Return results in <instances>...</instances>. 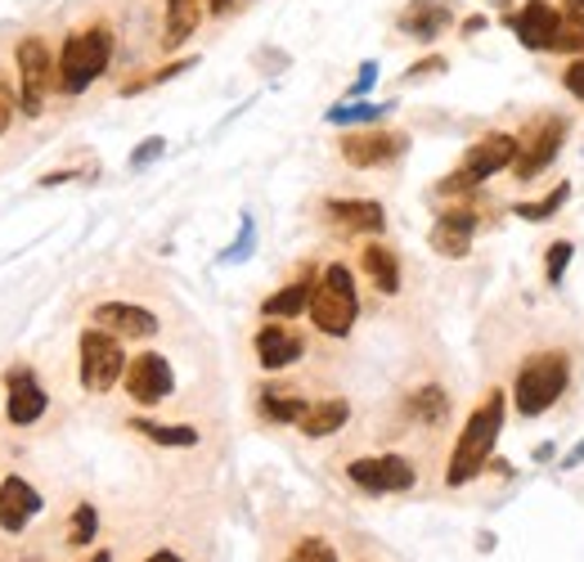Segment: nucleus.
Segmentation results:
<instances>
[{
  "instance_id": "obj_32",
  "label": "nucleus",
  "mask_w": 584,
  "mask_h": 562,
  "mask_svg": "<svg viewBox=\"0 0 584 562\" xmlns=\"http://www.w3.org/2000/svg\"><path fill=\"white\" fill-rule=\"evenodd\" d=\"M189 68H194V59H176V63H167V68H154L149 77H136V81H127V86H122V95H140V90H149V86H158V81H171V77L189 72Z\"/></svg>"
},
{
  "instance_id": "obj_6",
  "label": "nucleus",
  "mask_w": 584,
  "mask_h": 562,
  "mask_svg": "<svg viewBox=\"0 0 584 562\" xmlns=\"http://www.w3.org/2000/svg\"><path fill=\"white\" fill-rule=\"evenodd\" d=\"M127 352H122V337L90 324L81 333V387L86 392H108L117 378L127 374Z\"/></svg>"
},
{
  "instance_id": "obj_41",
  "label": "nucleus",
  "mask_w": 584,
  "mask_h": 562,
  "mask_svg": "<svg viewBox=\"0 0 584 562\" xmlns=\"http://www.w3.org/2000/svg\"><path fill=\"white\" fill-rule=\"evenodd\" d=\"M145 562H185V558H180V553H171V549H158V553H149Z\"/></svg>"
},
{
  "instance_id": "obj_26",
  "label": "nucleus",
  "mask_w": 584,
  "mask_h": 562,
  "mask_svg": "<svg viewBox=\"0 0 584 562\" xmlns=\"http://www.w3.org/2000/svg\"><path fill=\"white\" fill-rule=\"evenodd\" d=\"M306 405H310V401H301L297 392H284V387H266V392H261V414H266L270 423H297Z\"/></svg>"
},
{
  "instance_id": "obj_11",
  "label": "nucleus",
  "mask_w": 584,
  "mask_h": 562,
  "mask_svg": "<svg viewBox=\"0 0 584 562\" xmlns=\"http://www.w3.org/2000/svg\"><path fill=\"white\" fill-rule=\"evenodd\" d=\"M557 23H562V10L557 0H526L517 14H508V28L513 37L531 50V55H544L553 50V37H557Z\"/></svg>"
},
{
  "instance_id": "obj_33",
  "label": "nucleus",
  "mask_w": 584,
  "mask_h": 562,
  "mask_svg": "<svg viewBox=\"0 0 584 562\" xmlns=\"http://www.w3.org/2000/svg\"><path fill=\"white\" fill-rule=\"evenodd\" d=\"M571 244L566 239H557V244H548V253H544V279L548 284H562V275H566V266H571Z\"/></svg>"
},
{
  "instance_id": "obj_30",
  "label": "nucleus",
  "mask_w": 584,
  "mask_h": 562,
  "mask_svg": "<svg viewBox=\"0 0 584 562\" xmlns=\"http://www.w3.org/2000/svg\"><path fill=\"white\" fill-rule=\"evenodd\" d=\"M95 531H99L95 504H77V513H72V522H68V544H90Z\"/></svg>"
},
{
  "instance_id": "obj_3",
  "label": "nucleus",
  "mask_w": 584,
  "mask_h": 562,
  "mask_svg": "<svg viewBox=\"0 0 584 562\" xmlns=\"http://www.w3.org/2000/svg\"><path fill=\"white\" fill-rule=\"evenodd\" d=\"M112 63V28L108 23H90L68 32L63 50H59V90L63 95H81L86 86H95Z\"/></svg>"
},
{
  "instance_id": "obj_12",
  "label": "nucleus",
  "mask_w": 584,
  "mask_h": 562,
  "mask_svg": "<svg viewBox=\"0 0 584 562\" xmlns=\"http://www.w3.org/2000/svg\"><path fill=\"white\" fill-rule=\"evenodd\" d=\"M513 162H517V136H508V131H491V136H482L473 149L463 154V176L473 180V185H482V180H491L495 171H513Z\"/></svg>"
},
{
  "instance_id": "obj_27",
  "label": "nucleus",
  "mask_w": 584,
  "mask_h": 562,
  "mask_svg": "<svg viewBox=\"0 0 584 562\" xmlns=\"http://www.w3.org/2000/svg\"><path fill=\"white\" fill-rule=\"evenodd\" d=\"M396 103H337V108H328L324 112V118L333 122V127H350V122H383L387 118V112H392Z\"/></svg>"
},
{
  "instance_id": "obj_29",
  "label": "nucleus",
  "mask_w": 584,
  "mask_h": 562,
  "mask_svg": "<svg viewBox=\"0 0 584 562\" xmlns=\"http://www.w3.org/2000/svg\"><path fill=\"white\" fill-rule=\"evenodd\" d=\"M553 50H557V55H571V59H580V55H584V19H571V14H562V23H557V37H553Z\"/></svg>"
},
{
  "instance_id": "obj_5",
  "label": "nucleus",
  "mask_w": 584,
  "mask_h": 562,
  "mask_svg": "<svg viewBox=\"0 0 584 562\" xmlns=\"http://www.w3.org/2000/svg\"><path fill=\"white\" fill-rule=\"evenodd\" d=\"M14 63H19V108H23V118H41L50 90H59V59L50 55V46L41 37H23Z\"/></svg>"
},
{
  "instance_id": "obj_37",
  "label": "nucleus",
  "mask_w": 584,
  "mask_h": 562,
  "mask_svg": "<svg viewBox=\"0 0 584 562\" xmlns=\"http://www.w3.org/2000/svg\"><path fill=\"white\" fill-rule=\"evenodd\" d=\"M432 72H445V59H441V55H432V59H423V63L409 68V77H432Z\"/></svg>"
},
{
  "instance_id": "obj_24",
  "label": "nucleus",
  "mask_w": 584,
  "mask_h": 562,
  "mask_svg": "<svg viewBox=\"0 0 584 562\" xmlns=\"http://www.w3.org/2000/svg\"><path fill=\"white\" fill-rule=\"evenodd\" d=\"M131 432H140L145 441L154 445H176V450H189L198 445V427H185V423H154V418H131Z\"/></svg>"
},
{
  "instance_id": "obj_42",
  "label": "nucleus",
  "mask_w": 584,
  "mask_h": 562,
  "mask_svg": "<svg viewBox=\"0 0 584 562\" xmlns=\"http://www.w3.org/2000/svg\"><path fill=\"white\" fill-rule=\"evenodd\" d=\"M575 464H584V441H580V445H575V450H571V455H566V460H562V469H575Z\"/></svg>"
},
{
  "instance_id": "obj_18",
  "label": "nucleus",
  "mask_w": 584,
  "mask_h": 562,
  "mask_svg": "<svg viewBox=\"0 0 584 562\" xmlns=\"http://www.w3.org/2000/svg\"><path fill=\"white\" fill-rule=\"evenodd\" d=\"M454 23V6L449 0H409V6L400 10L396 28L414 41H436L445 28Z\"/></svg>"
},
{
  "instance_id": "obj_9",
  "label": "nucleus",
  "mask_w": 584,
  "mask_h": 562,
  "mask_svg": "<svg viewBox=\"0 0 584 562\" xmlns=\"http://www.w3.org/2000/svg\"><path fill=\"white\" fill-rule=\"evenodd\" d=\"M405 149H409V136H405V131H383V127L350 131V136L342 140V158H346V167H360V171L387 167V162H396Z\"/></svg>"
},
{
  "instance_id": "obj_8",
  "label": "nucleus",
  "mask_w": 584,
  "mask_h": 562,
  "mask_svg": "<svg viewBox=\"0 0 584 562\" xmlns=\"http://www.w3.org/2000/svg\"><path fill=\"white\" fill-rule=\"evenodd\" d=\"M346 477L356 482L360 491H369V495H400V491H409V486L418 482V473H414V464H409L405 455H365V460H350V464H346Z\"/></svg>"
},
{
  "instance_id": "obj_22",
  "label": "nucleus",
  "mask_w": 584,
  "mask_h": 562,
  "mask_svg": "<svg viewBox=\"0 0 584 562\" xmlns=\"http://www.w3.org/2000/svg\"><path fill=\"white\" fill-rule=\"evenodd\" d=\"M360 266H365V275L374 279L378 293H387V297L400 293V257H396V248H387V244H365V248H360Z\"/></svg>"
},
{
  "instance_id": "obj_4",
  "label": "nucleus",
  "mask_w": 584,
  "mask_h": 562,
  "mask_svg": "<svg viewBox=\"0 0 584 562\" xmlns=\"http://www.w3.org/2000/svg\"><path fill=\"white\" fill-rule=\"evenodd\" d=\"M306 315L324 337H346L350 333V324H356V315H360V297H356V279H350V270L342 262L319 270Z\"/></svg>"
},
{
  "instance_id": "obj_17",
  "label": "nucleus",
  "mask_w": 584,
  "mask_h": 562,
  "mask_svg": "<svg viewBox=\"0 0 584 562\" xmlns=\"http://www.w3.org/2000/svg\"><path fill=\"white\" fill-rule=\"evenodd\" d=\"M90 319H95L99 328L117 333L122 343H127V337H154V333H158V315L145 310V306H131V302H103V306H95Z\"/></svg>"
},
{
  "instance_id": "obj_25",
  "label": "nucleus",
  "mask_w": 584,
  "mask_h": 562,
  "mask_svg": "<svg viewBox=\"0 0 584 562\" xmlns=\"http://www.w3.org/2000/svg\"><path fill=\"white\" fill-rule=\"evenodd\" d=\"M409 418H418V423H427V427H436V423H445V414H449V396H445V387H436V383H427V387H418L414 396H409Z\"/></svg>"
},
{
  "instance_id": "obj_23",
  "label": "nucleus",
  "mask_w": 584,
  "mask_h": 562,
  "mask_svg": "<svg viewBox=\"0 0 584 562\" xmlns=\"http://www.w3.org/2000/svg\"><path fill=\"white\" fill-rule=\"evenodd\" d=\"M310 297H315V270H301V279H293L275 297H266L261 315H270V319H297L301 310H310Z\"/></svg>"
},
{
  "instance_id": "obj_39",
  "label": "nucleus",
  "mask_w": 584,
  "mask_h": 562,
  "mask_svg": "<svg viewBox=\"0 0 584 562\" xmlns=\"http://www.w3.org/2000/svg\"><path fill=\"white\" fill-rule=\"evenodd\" d=\"M557 10L571 19H584V0H557Z\"/></svg>"
},
{
  "instance_id": "obj_21",
  "label": "nucleus",
  "mask_w": 584,
  "mask_h": 562,
  "mask_svg": "<svg viewBox=\"0 0 584 562\" xmlns=\"http://www.w3.org/2000/svg\"><path fill=\"white\" fill-rule=\"evenodd\" d=\"M207 14V0H167V23H162V50H180Z\"/></svg>"
},
{
  "instance_id": "obj_36",
  "label": "nucleus",
  "mask_w": 584,
  "mask_h": 562,
  "mask_svg": "<svg viewBox=\"0 0 584 562\" xmlns=\"http://www.w3.org/2000/svg\"><path fill=\"white\" fill-rule=\"evenodd\" d=\"M162 149H167V140H145V149H140V154H131V167H149Z\"/></svg>"
},
{
  "instance_id": "obj_38",
  "label": "nucleus",
  "mask_w": 584,
  "mask_h": 562,
  "mask_svg": "<svg viewBox=\"0 0 584 562\" xmlns=\"http://www.w3.org/2000/svg\"><path fill=\"white\" fill-rule=\"evenodd\" d=\"M374 77H378V63H365V68H360V81L350 86V95H365V90L374 86Z\"/></svg>"
},
{
  "instance_id": "obj_43",
  "label": "nucleus",
  "mask_w": 584,
  "mask_h": 562,
  "mask_svg": "<svg viewBox=\"0 0 584 562\" xmlns=\"http://www.w3.org/2000/svg\"><path fill=\"white\" fill-rule=\"evenodd\" d=\"M90 562H112V553H108V549H99V553H95Z\"/></svg>"
},
{
  "instance_id": "obj_40",
  "label": "nucleus",
  "mask_w": 584,
  "mask_h": 562,
  "mask_svg": "<svg viewBox=\"0 0 584 562\" xmlns=\"http://www.w3.org/2000/svg\"><path fill=\"white\" fill-rule=\"evenodd\" d=\"M229 10H234V0H207V14H216V19L229 14Z\"/></svg>"
},
{
  "instance_id": "obj_15",
  "label": "nucleus",
  "mask_w": 584,
  "mask_h": 562,
  "mask_svg": "<svg viewBox=\"0 0 584 562\" xmlns=\"http://www.w3.org/2000/svg\"><path fill=\"white\" fill-rule=\"evenodd\" d=\"M46 405H50V396L41 392L32 369H10L6 374V414H10V423L28 427V423H37L46 414Z\"/></svg>"
},
{
  "instance_id": "obj_16",
  "label": "nucleus",
  "mask_w": 584,
  "mask_h": 562,
  "mask_svg": "<svg viewBox=\"0 0 584 562\" xmlns=\"http://www.w3.org/2000/svg\"><path fill=\"white\" fill-rule=\"evenodd\" d=\"M41 504H46V500L37 495V486L10 473L6 482H0V531L19 535V531L41 513Z\"/></svg>"
},
{
  "instance_id": "obj_31",
  "label": "nucleus",
  "mask_w": 584,
  "mask_h": 562,
  "mask_svg": "<svg viewBox=\"0 0 584 562\" xmlns=\"http://www.w3.org/2000/svg\"><path fill=\"white\" fill-rule=\"evenodd\" d=\"M288 562H337V553H333V544L324 535H306V540L293 544Z\"/></svg>"
},
{
  "instance_id": "obj_28",
  "label": "nucleus",
  "mask_w": 584,
  "mask_h": 562,
  "mask_svg": "<svg viewBox=\"0 0 584 562\" xmlns=\"http://www.w3.org/2000/svg\"><path fill=\"white\" fill-rule=\"evenodd\" d=\"M566 198H571V185L562 180V185H553L544 198H535V203H517L513 211H517L522 220H553V216L566 207Z\"/></svg>"
},
{
  "instance_id": "obj_20",
  "label": "nucleus",
  "mask_w": 584,
  "mask_h": 562,
  "mask_svg": "<svg viewBox=\"0 0 584 562\" xmlns=\"http://www.w3.org/2000/svg\"><path fill=\"white\" fill-rule=\"evenodd\" d=\"M346 418H350V405H346L342 396L310 401V405L301 410V418H297V432H301V436H310V441H319V436L342 432V427H346Z\"/></svg>"
},
{
  "instance_id": "obj_2",
  "label": "nucleus",
  "mask_w": 584,
  "mask_h": 562,
  "mask_svg": "<svg viewBox=\"0 0 584 562\" xmlns=\"http://www.w3.org/2000/svg\"><path fill=\"white\" fill-rule=\"evenodd\" d=\"M566 387H571V356L566 352H535L513 378V405L522 418H540L562 401Z\"/></svg>"
},
{
  "instance_id": "obj_34",
  "label": "nucleus",
  "mask_w": 584,
  "mask_h": 562,
  "mask_svg": "<svg viewBox=\"0 0 584 562\" xmlns=\"http://www.w3.org/2000/svg\"><path fill=\"white\" fill-rule=\"evenodd\" d=\"M562 86H566V90L584 103V55H580V59H571V63L562 68Z\"/></svg>"
},
{
  "instance_id": "obj_1",
  "label": "nucleus",
  "mask_w": 584,
  "mask_h": 562,
  "mask_svg": "<svg viewBox=\"0 0 584 562\" xmlns=\"http://www.w3.org/2000/svg\"><path fill=\"white\" fill-rule=\"evenodd\" d=\"M504 414H508V396L499 387L486 392V401L467 414L454 450H449V464H445V486H467L473 477H482V469L491 464L499 432H504Z\"/></svg>"
},
{
  "instance_id": "obj_10",
  "label": "nucleus",
  "mask_w": 584,
  "mask_h": 562,
  "mask_svg": "<svg viewBox=\"0 0 584 562\" xmlns=\"http://www.w3.org/2000/svg\"><path fill=\"white\" fill-rule=\"evenodd\" d=\"M122 383H127V396H131L136 405H162V401L176 392L171 361H167V356H158V352H145V356H136V361L127 365Z\"/></svg>"
},
{
  "instance_id": "obj_14",
  "label": "nucleus",
  "mask_w": 584,
  "mask_h": 562,
  "mask_svg": "<svg viewBox=\"0 0 584 562\" xmlns=\"http://www.w3.org/2000/svg\"><path fill=\"white\" fill-rule=\"evenodd\" d=\"M253 347H257V361L261 369H288L306 356V337L288 324H261L257 337H253Z\"/></svg>"
},
{
  "instance_id": "obj_19",
  "label": "nucleus",
  "mask_w": 584,
  "mask_h": 562,
  "mask_svg": "<svg viewBox=\"0 0 584 562\" xmlns=\"http://www.w3.org/2000/svg\"><path fill=\"white\" fill-rule=\"evenodd\" d=\"M324 211L346 235H383V225H387L383 203H369V198H333Z\"/></svg>"
},
{
  "instance_id": "obj_7",
  "label": "nucleus",
  "mask_w": 584,
  "mask_h": 562,
  "mask_svg": "<svg viewBox=\"0 0 584 562\" xmlns=\"http://www.w3.org/2000/svg\"><path fill=\"white\" fill-rule=\"evenodd\" d=\"M562 140H566V118H557V112H544V118H535L522 140H517V162H513V176L517 180H535L540 171L553 167V158L562 154Z\"/></svg>"
},
{
  "instance_id": "obj_35",
  "label": "nucleus",
  "mask_w": 584,
  "mask_h": 562,
  "mask_svg": "<svg viewBox=\"0 0 584 562\" xmlns=\"http://www.w3.org/2000/svg\"><path fill=\"white\" fill-rule=\"evenodd\" d=\"M10 118H14V90L6 86V77H0V136H6Z\"/></svg>"
},
{
  "instance_id": "obj_13",
  "label": "nucleus",
  "mask_w": 584,
  "mask_h": 562,
  "mask_svg": "<svg viewBox=\"0 0 584 562\" xmlns=\"http://www.w3.org/2000/svg\"><path fill=\"white\" fill-rule=\"evenodd\" d=\"M477 225H482V216H477L473 207H463V203L445 207V211L436 216V225H432V248H436L441 257H454V262L467 257V253H473Z\"/></svg>"
}]
</instances>
